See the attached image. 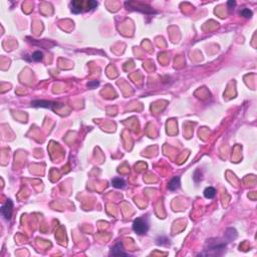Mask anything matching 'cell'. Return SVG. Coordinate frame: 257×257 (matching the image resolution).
<instances>
[{"mask_svg":"<svg viewBox=\"0 0 257 257\" xmlns=\"http://www.w3.org/2000/svg\"><path fill=\"white\" fill-rule=\"evenodd\" d=\"M98 84H99V82H97V80H94V82H90L87 83V86L90 87V89H94V87H95V86H98Z\"/></svg>","mask_w":257,"mask_h":257,"instance_id":"obj_10","label":"cell"},{"mask_svg":"<svg viewBox=\"0 0 257 257\" xmlns=\"http://www.w3.org/2000/svg\"><path fill=\"white\" fill-rule=\"evenodd\" d=\"M180 187V177H174L169 182V189L171 191H175Z\"/></svg>","mask_w":257,"mask_h":257,"instance_id":"obj_5","label":"cell"},{"mask_svg":"<svg viewBox=\"0 0 257 257\" xmlns=\"http://www.w3.org/2000/svg\"><path fill=\"white\" fill-rule=\"evenodd\" d=\"M149 229V225L148 222L146 221L144 218H137V219L134 221L133 223V230L135 231L137 234H145L147 233Z\"/></svg>","mask_w":257,"mask_h":257,"instance_id":"obj_1","label":"cell"},{"mask_svg":"<svg viewBox=\"0 0 257 257\" xmlns=\"http://www.w3.org/2000/svg\"><path fill=\"white\" fill-rule=\"evenodd\" d=\"M215 195H216V190L214 189L213 187H208L204 190V196L206 198L212 199V198L215 197Z\"/></svg>","mask_w":257,"mask_h":257,"instance_id":"obj_7","label":"cell"},{"mask_svg":"<svg viewBox=\"0 0 257 257\" xmlns=\"http://www.w3.org/2000/svg\"><path fill=\"white\" fill-rule=\"evenodd\" d=\"M228 5H229V7L230 6H234V5H235V2H234V1H229L228 2Z\"/></svg>","mask_w":257,"mask_h":257,"instance_id":"obj_11","label":"cell"},{"mask_svg":"<svg viewBox=\"0 0 257 257\" xmlns=\"http://www.w3.org/2000/svg\"><path fill=\"white\" fill-rule=\"evenodd\" d=\"M31 106L34 108H45L49 110H55L63 106L62 103L55 102H48V101H33Z\"/></svg>","mask_w":257,"mask_h":257,"instance_id":"obj_2","label":"cell"},{"mask_svg":"<svg viewBox=\"0 0 257 257\" xmlns=\"http://www.w3.org/2000/svg\"><path fill=\"white\" fill-rule=\"evenodd\" d=\"M110 255H114V256H126L128 254H126V252H124V249H122V242H118V243H117L112 248Z\"/></svg>","mask_w":257,"mask_h":257,"instance_id":"obj_4","label":"cell"},{"mask_svg":"<svg viewBox=\"0 0 257 257\" xmlns=\"http://www.w3.org/2000/svg\"><path fill=\"white\" fill-rule=\"evenodd\" d=\"M240 15L243 17H251L252 16V11L249 10L248 8H244L240 11Z\"/></svg>","mask_w":257,"mask_h":257,"instance_id":"obj_9","label":"cell"},{"mask_svg":"<svg viewBox=\"0 0 257 257\" xmlns=\"http://www.w3.org/2000/svg\"><path fill=\"white\" fill-rule=\"evenodd\" d=\"M112 185L114 188L122 189V188H124L126 186V182L121 178H114V179H113V181H112Z\"/></svg>","mask_w":257,"mask_h":257,"instance_id":"obj_6","label":"cell"},{"mask_svg":"<svg viewBox=\"0 0 257 257\" xmlns=\"http://www.w3.org/2000/svg\"><path fill=\"white\" fill-rule=\"evenodd\" d=\"M43 58V54H42V52L40 51H35L32 53V59L35 60V61H40Z\"/></svg>","mask_w":257,"mask_h":257,"instance_id":"obj_8","label":"cell"},{"mask_svg":"<svg viewBox=\"0 0 257 257\" xmlns=\"http://www.w3.org/2000/svg\"><path fill=\"white\" fill-rule=\"evenodd\" d=\"M12 208H13V204L11 200H7L5 204L1 207V213L6 219H10L11 214H12Z\"/></svg>","mask_w":257,"mask_h":257,"instance_id":"obj_3","label":"cell"}]
</instances>
